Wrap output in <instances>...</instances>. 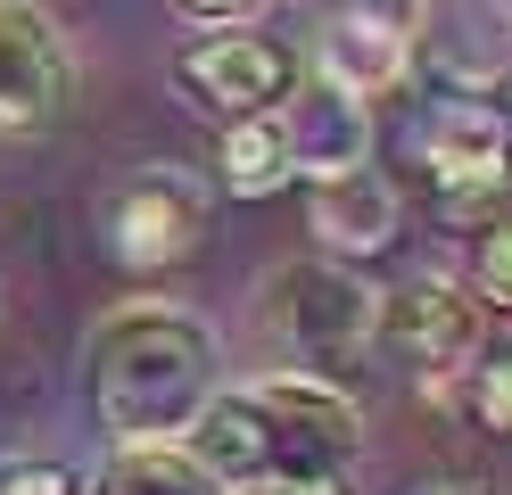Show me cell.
Instances as JSON below:
<instances>
[{"label": "cell", "instance_id": "cell-5", "mask_svg": "<svg viewBox=\"0 0 512 495\" xmlns=\"http://www.w3.org/2000/svg\"><path fill=\"white\" fill-rule=\"evenodd\" d=\"M199 240H207V182L182 174V165H141V174L108 198V256H116V273H133V281L190 264Z\"/></svg>", "mask_w": 512, "mask_h": 495}, {"label": "cell", "instance_id": "cell-19", "mask_svg": "<svg viewBox=\"0 0 512 495\" xmlns=\"http://www.w3.org/2000/svg\"><path fill=\"white\" fill-rule=\"evenodd\" d=\"M488 108H496V116H504V132H512V66L496 75V91H488Z\"/></svg>", "mask_w": 512, "mask_h": 495}, {"label": "cell", "instance_id": "cell-20", "mask_svg": "<svg viewBox=\"0 0 512 495\" xmlns=\"http://www.w3.org/2000/svg\"><path fill=\"white\" fill-rule=\"evenodd\" d=\"M496 17H504V33H512V0H496Z\"/></svg>", "mask_w": 512, "mask_h": 495}, {"label": "cell", "instance_id": "cell-8", "mask_svg": "<svg viewBox=\"0 0 512 495\" xmlns=\"http://www.w3.org/2000/svg\"><path fill=\"white\" fill-rule=\"evenodd\" d=\"M413 50H422V0H339V17L323 25V83L372 108L413 75Z\"/></svg>", "mask_w": 512, "mask_h": 495}, {"label": "cell", "instance_id": "cell-21", "mask_svg": "<svg viewBox=\"0 0 512 495\" xmlns=\"http://www.w3.org/2000/svg\"><path fill=\"white\" fill-rule=\"evenodd\" d=\"M430 495H479V487H430Z\"/></svg>", "mask_w": 512, "mask_h": 495}, {"label": "cell", "instance_id": "cell-10", "mask_svg": "<svg viewBox=\"0 0 512 495\" xmlns=\"http://www.w3.org/2000/svg\"><path fill=\"white\" fill-rule=\"evenodd\" d=\"M75 66L58 50V25L25 0H0V132H42L67 108Z\"/></svg>", "mask_w": 512, "mask_h": 495}, {"label": "cell", "instance_id": "cell-12", "mask_svg": "<svg viewBox=\"0 0 512 495\" xmlns=\"http://www.w3.org/2000/svg\"><path fill=\"white\" fill-rule=\"evenodd\" d=\"M290 182H298V165H290V141H281V116L223 124V141H215V190L223 198H273Z\"/></svg>", "mask_w": 512, "mask_h": 495}, {"label": "cell", "instance_id": "cell-16", "mask_svg": "<svg viewBox=\"0 0 512 495\" xmlns=\"http://www.w3.org/2000/svg\"><path fill=\"white\" fill-rule=\"evenodd\" d=\"M0 495H91V487L50 454H9L0 462Z\"/></svg>", "mask_w": 512, "mask_h": 495}, {"label": "cell", "instance_id": "cell-4", "mask_svg": "<svg viewBox=\"0 0 512 495\" xmlns=\"http://www.w3.org/2000/svg\"><path fill=\"white\" fill-rule=\"evenodd\" d=\"M298 83H306V58L281 33H207V42H190L174 58V91L199 116H223V124L273 116Z\"/></svg>", "mask_w": 512, "mask_h": 495}, {"label": "cell", "instance_id": "cell-15", "mask_svg": "<svg viewBox=\"0 0 512 495\" xmlns=\"http://www.w3.org/2000/svg\"><path fill=\"white\" fill-rule=\"evenodd\" d=\"M463 289L479 297V314H512V215L471 240V281Z\"/></svg>", "mask_w": 512, "mask_h": 495}, {"label": "cell", "instance_id": "cell-9", "mask_svg": "<svg viewBox=\"0 0 512 495\" xmlns=\"http://www.w3.org/2000/svg\"><path fill=\"white\" fill-rule=\"evenodd\" d=\"M306 223L314 240L331 248V264H372L397 248L405 231V190L397 174H380V165H347L331 182H306Z\"/></svg>", "mask_w": 512, "mask_h": 495}, {"label": "cell", "instance_id": "cell-18", "mask_svg": "<svg viewBox=\"0 0 512 495\" xmlns=\"http://www.w3.org/2000/svg\"><path fill=\"white\" fill-rule=\"evenodd\" d=\"M174 9H190V17H248L256 0H174Z\"/></svg>", "mask_w": 512, "mask_h": 495}, {"label": "cell", "instance_id": "cell-6", "mask_svg": "<svg viewBox=\"0 0 512 495\" xmlns=\"http://www.w3.org/2000/svg\"><path fill=\"white\" fill-rule=\"evenodd\" d=\"M380 339H389L413 372H422V388L455 396L463 372L488 355V314H479V297H471L463 281L413 273L397 297H380Z\"/></svg>", "mask_w": 512, "mask_h": 495}, {"label": "cell", "instance_id": "cell-13", "mask_svg": "<svg viewBox=\"0 0 512 495\" xmlns=\"http://www.w3.org/2000/svg\"><path fill=\"white\" fill-rule=\"evenodd\" d=\"M91 495H223V487L182 446H124L108 471L91 479Z\"/></svg>", "mask_w": 512, "mask_h": 495}, {"label": "cell", "instance_id": "cell-1", "mask_svg": "<svg viewBox=\"0 0 512 495\" xmlns=\"http://www.w3.org/2000/svg\"><path fill=\"white\" fill-rule=\"evenodd\" d=\"M215 396V339L174 306H124L91 339V413L124 446H182Z\"/></svg>", "mask_w": 512, "mask_h": 495}, {"label": "cell", "instance_id": "cell-7", "mask_svg": "<svg viewBox=\"0 0 512 495\" xmlns=\"http://www.w3.org/2000/svg\"><path fill=\"white\" fill-rule=\"evenodd\" d=\"M248 405L273 429V471H347V454L364 446V405L339 380L273 372V380H248Z\"/></svg>", "mask_w": 512, "mask_h": 495}, {"label": "cell", "instance_id": "cell-22", "mask_svg": "<svg viewBox=\"0 0 512 495\" xmlns=\"http://www.w3.org/2000/svg\"><path fill=\"white\" fill-rule=\"evenodd\" d=\"M504 198H512V182H504Z\"/></svg>", "mask_w": 512, "mask_h": 495}, {"label": "cell", "instance_id": "cell-14", "mask_svg": "<svg viewBox=\"0 0 512 495\" xmlns=\"http://www.w3.org/2000/svg\"><path fill=\"white\" fill-rule=\"evenodd\" d=\"M455 405L488 429V438H512V347H488L463 372V388H455Z\"/></svg>", "mask_w": 512, "mask_h": 495}, {"label": "cell", "instance_id": "cell-23", "mask_svg": "<svg viewBox=\"0 0 512 495\" xmlns=\"http://www.w3.org/2000/svg\"><path fill=\"white\" fill-rule=\"evenodd\" d=\"M25 9H34V0H25Z\"/></svg>", "mask_w": 512, "mask_h": 495}, {"label": "cell", "instance_id": "cell-3", "mask_svg": "<svg viewBox=\"0 0 512 495\" xmlns=\"http://www.w3.org/2000/svg\"><path fill=\"white\" fill-rule=\"evenodd\" d=\"M273 330L290 347V372L347 380L380 347V289H364L331 256H306V264H290L273 281Z\"/></svg>", "mask_w": 512, "mask_h": 495}, {"label": "cell", "instance_id": "cell-2", "mask_svg": "<svg viewBox=\"0 0 512 495\" xmlns=\"http://www.w3.org/2000/svg\"><path fill=\"white\" fill-rule=\"evenodd\" d=\"M405 182L430 198V207L463 215V207H488V198L512 182V132L488 99H422L405 116Z\"/></svg>", "mask_w": 512, "mask_h": 495}, {"label": "cell", "instance_id": "cell-17", "mask_svg": "<svg viewBox=\"0 0 512 495\" xmlns=\"http://www.w3.org/2000/svg\"><path fill=\"white\" fill-rule=\"evenodd\" d=\"M232 495H356V487H347V471H265Z\"/></svg>", "mask_w": 512, "mask_h": 495}, {"label": "cell", "instance_id": "cell-11", "mask_svg": "<svg viewBox=\"0 0 512 495\" xmlns=\"http://www.w3.org/2000/svg\"><path fill=\"white\" fill-rule=\"evenodd\" d=\"M273 116H281V141H290L298 182H331V174H347V165H372V108L356 91L306 75Z\"/></svg>", "mask_w": 512, "mask_h": 495}]
</instances>
